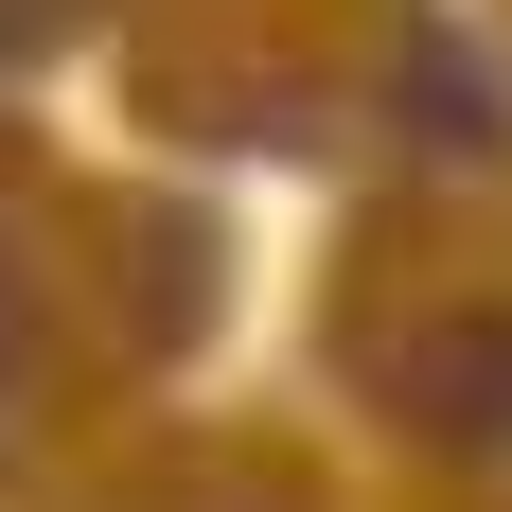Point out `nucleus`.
<instances>
[{
	"label": "nucleus",
	"instance_id": "obj_1",
	"mask_svg": "<svg viewBox=\"0 0 512 512\" xmlns=\"http://www.w3.org/2000/svg\"><path fill=\"white\" fill-rule=\"evenodd\" d=\"M371 389H389L424 442H460V460H512V318H495V301L407 318V336L371 354Z\"/></svg>",
	"mask_w": 512,
	"mask_h": 512
},
{
	"label": "nucleus",
	"instance_id": "obj_2",
	"mask_svg": "<svg viewBox=\"0 0 512 512\" xmlns=\"http://www.w3.org/2000/svg\"><path fill=\"white\" fill-rule=\"evenodd\" d=\"M389 89L424 106V142H442V159H495V142H512V106H495V71H477V53L442 36V18H407V53H389Z\"/></svg>",
	"mask_w": 512,
	"mask_h": 512
},
{
	"label": "nucleus",
	"instance_id": "obj_3",
	"mask_svg": "<svg viewBox=\"0 0 512 512\" xmlns=\"http://www.w3.org/2000/svg\"><path fill=\"white\" fill-rule=\"evenodd\" d=\"M36 371H53V318H36V265L0 248V407H36Z\"/></svg>",
	"mask_w": 512,
	"mask_h": 512
}]
</instances>
